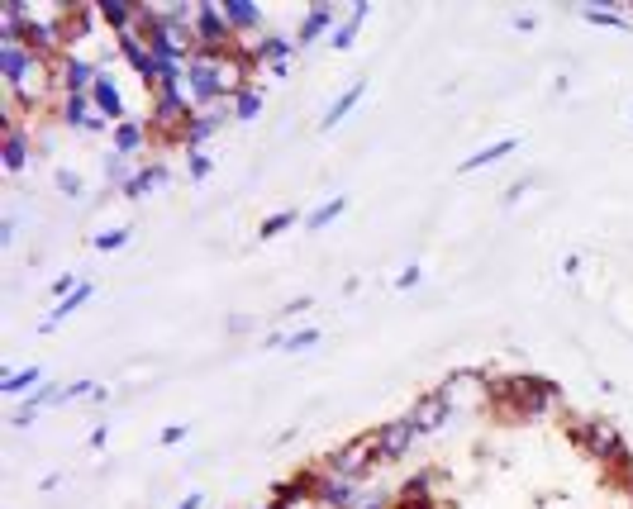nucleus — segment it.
Segmentation results:
<instances>
[{
	"label": "nucleus",
	"mask_w": 633,
	"mask_h": 509,
	"mask_svg": "<svg viewBox=\"0 0 633 509\" xmlns=\"http://www.w3.org/2000/svg\"><path fill=\"white\" fill-rule=\"evenodd\" d=\"M324 476H343V481H357V486H367V476H372L381 462H376V443L372 433L367 438H353V443H343V448H334L324 462H315Z\"/></svg>",
	"instance_id": "1"
},
{
	"label": "nucleus",
	"mask_w": 633,
	"mask_h": 509,
	"mask_svg": "<svg viewBox=\"0 0 633 509\" xmlns=\"http://www.w3.org/2000/svg\"><path fill=\"white\" fill-rule=\"evenodd\" d=\"M562 429H567V438H572L576 448H586L591 457H600V462L619 448V429H614L610 419H595V414H567V424H562Z\"/></svg>",
	"instance_id": "2"
},
{
	"label": "nucleus",
	"mask_w": 633,
	"mask_h": 509,
	"mask_svg": "<svg viewBox=\"0 0 633 509\" xmlns=\"http://www.w3.org/2000/svg\"><path fill=\"white\" fill-rule=\"evenodd\" d=\"M234 29H229V20H224V10L219 5H210V0H196V48L200 53H215V58H224V53H234Z\"/></svg>",
	"instance_id": "3"
},
{
	"label": "nucleus",
	"mask_w": 633,
	"mask_h": 509,
	"mask_svg": "<svg viewBox=\"0 0 633 509\" xmlns=\"http://www.w3.org/2000/svg\"><path fill=\"white\" fill-rule=\"evenodd\" d=\"M153 124H148V115H129V119H119L115 129H110V148L124 157H134L139 162L143 153H153Z\"/></svg>",
	"instance_id": "4"
},
{
	"label": "nucleus",
	"mask_w": 633,
	"mask_h": 509,
	"mask_svg": "<svg viewBox=\"0 0 633 509\" xmlns=\"http://www.w3.org/2000/svg\"><path fill=\"white\" fill-rule=\"evenodd\" d=\"M296 34H281V29H267L258 39V62L267 67V77H291V58H296Z\"/></svg>",
	"instance_id": "5"
},
{
	"label": "nucleus",
	"mask_w": 633,
	"mask_h": 509,
	"mask_svg": "<svg viewBox=\"0 0 633 509\" xmlns=\"http://www.w3.org/2000/svg\"><path fill=\"white\" fill-rule=\"evenodd\" d=\"M58 119L67 124V129H77V134H110V129H115V124L91 105V96H62L58 100Z\"/></svg>",
	"instance_id": "6"
},
{
	"label": "nucleus",
	"mask_w": 633,
	"mask_h": 509,
	"mask_svg": "<svg viewBox=\"0 0 633 509\" xmlns=\"http://www.w3.org/2000/svg\"><path fill=\"white\" fill-rule=\"evenodd\" d=\"M415 424L410 419H386L381 429H372V443H376V462H400L405 452L415 448Z\"/></svg>",
	"instance_id": "7"
},
{
	"label": "nucleus",
	"mask_w": 633,
	"mask_h": 509,
	"mask_svg": "<svg viewBox=\"0 0 633 509\" xmlns=\"http://www.w3.org/2000/svg\"><path fill=\"white\" fill-rule=\"evenodd\" d=\"M310 471H315V505L319 509H357V505H362V495H367V490L357 486V481L324 476L319 467H310Z\"/></svg>",
	"instance_id": "8"
},
{
	"label": "nucleus",
	"mask_w": 633,
	"mask_h": 509,
	"mask_svg": "<svg viewBox=\"0 0 633 509\" xmlns=\"http://www.w3.org/2000/svg\"><path fill=\"white\" fill-rule=\"evenodd\" d=\"M229 119H234L229 100H224V105H210V110H196V115L186 119V134H181V143L196 153V148H205V143H210V138H215L219 129L229 124Z\"/></svg>",
	"instance_id": "9"
},
{
	"label": "nucleus",
	"mask_w": 633,
	"mask_h": 509,
	"mask_svg": "<svg viewBox=\"0 0 633 509\" xmlns=\"http://www.w3.org/2000/svg\"><path fill=\"white\" fill-rule=\"evenodd\" d=\"M338 20H343V10H338V5H324V0L310 5V10L300 15V24H296V48H310V43L329 39Z\"/></svg>",
	"instance_id": "10"
},
{
	"label": "nucleus",
	"mask_w": 633,
	"mask_h": 509,
	"mask_svg": "<svg viewBox=\"0 0 633 509\" xmlns=\"http://www.w3.org/2000/svg\"><path fill=\"white\" fill-rule=\"evenodd\" d=\"M91 105H96V110L110 119V124L129 119V105H124V86H119V77L110 72V67H100L96 86H91Z\"/></svg>",
	"instance_id": "11"
},
{
	"label": "nucleus",
	"mask_w": 633,
	"mask_h": 509,
	"mask_svg": "<svg viewBox=\"0 0 633 509\" xmlns=\"http://www.w3.org/2000/svg\"><path fill=\"white\" fill-rule=\"evenodd\" d=\"M405 419H410L415 433L424 438V433H438L448 419H453V405H448V395H443V391H429V395H419V405L405 414Z\"/></svg>",
	"instance_id": "12"
},
{
	"label": "nucleus",
	"mask_w": 633,
	"mask_h": 509,
	"mask_svg": "<svg viewBox=\"0 0 633 509\" xmlns=\"http://www.w3.org/2000/svg\"><path fill=\"white\" fill-rule=\"evenodd\" d=\"M219 10H224L229 29H234V39H262V34H267V15H262L258 5H248V0H224Z\"/></svg>",
	"instance_id": "13"
},
{
	"label": "nucleus",
	"mask_w": 633,
	"mask_h": 509,
	"mask_svg": "<svg viewBox=\"0 0 633 509\" xmlns=\"http://www.w3.org/2000/svg\"><path fill=\"white\" fill-rule=\"evenodd\" d=\"M139 15H143V5H124V0H100L96 5V20L110 29V39L134 34V29H139Z\"/></svg>",
	"instance_id": "14"
},
{
	"label": "nucleus",
	"mask_w": 633,
	"mask_h": 509,
	"mask_svg": "<svg viewBox=\"0 0 633 509\" xmlns=\"http://www.w3.org/2000/svg\"><path fill=\"white\" fill-rule=\"evenodd\" d=\"M0 162H5V172H24V162H29V124L24 119H5Z\"/></svg>",
	"instance_id": "15"
},
{
	"label": "nucleus",
	"mask_w": 633,
	"mask_h": 509,
	"mask_svg": "<svg viewBox=\"0 0 633 509\" xmlns=\"http://www.w3.org/2000/svg\"><path fill=\"white\" fill-rule=\"evenodd\" d=\"M162 186H167V162H162V157H153V162H143L139 172H134V181H129L119 196L143 200V196H153V191H162Z\"/></svg>",
	"instance_id": "16"
},
{
	"label": "nucleus",
	"mask_w": 633,
	"mask_h": 509,
	"mask_svg": "<svg viewBox=\"0 0 633 509\" xmlns=\"http://www.w3.org/2000/svg\"><path fill=\"white\" fill-rule=\"evenodd\" d=\"M367 96V77H357L353 86H348V91H343V96L334 100V105H329V110H324V119H319V129H338V124H343V119L353 115L357 110V100Z\"/></svg>",
	"instance_id": "17"
},
{
	"label": "nucleus",
	"mask_w": 633,
	"mask_h": 509,
	"mask_svg": "<svg viewBox=\"0 0 633 509\" xmlns=\"http://www.w3.org/2000/svg\"><path fill=\"white\" fill-rule=\"evenodd\" d=\"M367 15H372V5H353V10H348V20L334 24V34H329V48H338V53H343V48H353L357 29L367 24Z\"/></svg>",
	"instance_id": "18"
},
{
	"label": "nucleus",
	"mask_w": 633,
	"mask_h": 509,
	"mask_svg": "<svg viewBox=\"0 0 633 509\" xmlns=\"http://www.w3.org/2000/svg\"><path fill=\"white\" fill-rule=\"evenodd\" d=\"M515 148H519V138H500V143H491V148L472 153L467 162H462V167H457V172H462V177H467V172H481V167H491V162H505V157L515 153Z\"/></svg>",
	"instance_id": "19"
},
{
	"label": "nucleus",
	"mask_w": 633,
	"mask_h": 509,
	"mask_svg": "<svg viewBox=\"0 0 633 509\" xmlns=\"http://www.w3.org/2000/svg\"><path fill=\"white\" fill-rule=\"evenodd\" d=\"M262 105H267V91H262V81H248L243 91H238L234 100H229V110H234V119H258Z\"/></svg>",
	"instance_id": "20"
},
{
	"label": "nucleus",
	"mask_w": 633,
	"mask_h": 509,
	"mask_svg": "<svg viewBox=\"0 0 633 509\" xmlns=\"http://www.w3.org/2000/svg\"><path fill=\"white\" fill-rule=\"evenodd\" d=\"M143 162H134V157H124V153H115V148H110V153H105V181H110V186H115V191H124V186H129V181H134V172H139Z\"/></svg>",
	"instance_id": "21"
},
{
	"label": "nucleus",
	"mask_w": 633,
	"mask_h": 509,
	"mask_svg": "<svg viewBox=\"0 0 633 509\" xmlns=\"http://www.w3.org/2000/svg\"><path fill=\"white\" fill-rule=\"evenodd\" d=\"M91 295H96V286H91V281H81L77 291L67 295V300H58V310L48 314V319H43V329H58L62 319H67V314H77L81 305H86V300H91Z\"/></svg>",
	"instance_id": "22"
},
{
	"label": "nucleus",
	"mask_w": 633,
	"mask_h": 509,
	"mask_svg": "<svg viewBox=\"0 0 633 509\" xmlns=\"http://www.w3.org/2000/svg\"><path fill=\"white\" fill-rule=\"evenodd\" d=\"M343 210H348V196H329L324 205H315V210L305 215V229H324V224H334Z\"/></svg>",
	"instance_id": "23"
},
{
	"label": "nucleus",
	"mask_w": 633,
	"mask_h": 509,
	"mask_svg": "<svg viewBox=\"0 0 633 509\" xmlns=\"http://www.w3.org/2000/svg\"><path fill=\"white\" fill-rule=\"evenodd\" d=\"M39 386H43V372H39V367L10 372L5 381H0V391H5V395H24V391H39Z\"/></svg>",
	"instance_id": "24"
},
{
	"label": "nucleus",
	"mask_w": 633,
	"mask_h": 509,
	"mask_svg": "<svg viewBox=\"0 0 633 509\" xmlns=\"http://www.w3.org/2000/svg\"><path fill=\"white\" fill-rule=\"evenodd\" d=\"M581 20L600 24V29H624V24H629L619 10H614V5H610V10H605V5H581Z\"/></svg>",
	"instance_id": "25"
},
{
	"label": "nucleus",
	"mask_w": 633,
	"mask_h": 509,
	"mask_svg": "<svg viewBox=\"0 0 633 509\" xmlns=\"http://www.w3.org/2000/svg\"><path fill=\"white\" fill-rule=\"evenodd\" d=\"M210 172H215V153H205V148L186 153V177H191V181H205Z\"/></svg>",
	"instance_id": "26"
},
{
	"label": "nucleus",
	"mask_w": 633,
	"mask_h": 509,
	"mask_svg": "<svg viewBox=\"0 0 633 509\" xmlns=\"http://www.w3.org/2000/svg\"><path fill=\"white\" fill-rule=\"evenodd\" d=\"M296 224V210H281V215H272V219H262V229H258V238H281L286 229Z\"/></svg>",
	"instance_id": "27"
},
{
	"label": "nucleus",
	"mask_w": 633,
	"mask_h": 509,
	"mask_svg": "<svg viewBox=\"0 0 633 509\" xmlns=\"http://www.w3.org/2000/svg\"><path fill=\"white\" fill-rule=\"evenodd\" d=\"M315 343H319V329H300V333H286L281 348H286V353H305V348H315Z\"/></svg>",
	"instance_id": "28"
},
{
	"label": "nucleus",
	"mask_w": 633,
	"mask_h": 509,
	"mask_svg": "<svg viewBox=\"0 0 633 509\" xmlns=\"http://www.w3.org/2000/svg\"><path fill=\"white\" fill-rule=\"evenodd\" d=\"M53 181H58V191H62V196H72V200H77L81 191H86V181H81L77 172H67V167H58V177H53Z\"/></svg>",
	"instance_id": "29"
},
{
	"label": "nucleus",
	"mask_w": 633,
	"mask_h": 509,
	"mask_svg": "<svg viewBox=\"0 0 633 509\" xmlns=\"http://www.w3.org/2000/svg\"><path fill=\"white\" fill-rule=\"evenodd\" d=\"M129 243V229H110V234H96V253H119Z\"/></svg>",
	"instance_id": "30"
},
{
	"label": "nucleus",
	"mask_w": 633,
	"mask_h": 509,
	"mask_svg": "<svg viewBox=\"0 0 633 509\" xmlns=\"http://www.w3.org/2000/svg\"><path fill=\"white\" fill-rule=\"evenodd\" d=\"M15 234H20V224H15V219H5V224H0V248H10Z\"/></svg>",
	"instance_id": "31"
},
{
	"label": "nucleus",
	"mask_w": 633,
	"mask_h": 509,
	"mask_svg": "<svg viewBox=\"0 0 633 509\" xmlns=\"http://www.w3.org/2000/svg\"><path fill=\"white\" fill-rule=\"evenodd\" d=\"M415 281H419V267H405V272H400V281H396V286H400V291H410Z\"/></svg>",
	"instance_id": "32"
},
{
	"label": "nucleus",
	"mask_w": 633,
	"mask_h": 509,
	"mask_svg": "<svg viewBox=\"0 0 633 509\" xmlns=\"http://www.w3.org/2000/svg\"><path fill=\"white\" fill-rule=\"evenodd\" d=\"M181 438H186V424H177V429L162 433V443H167V448H172V443H181Z\"/></svg>",
	"instance_id": "33"
},
{
	"label": "nucleus",
	"mask_w": 633,
	"mask_h": 509,
	"mask_svg": "<svg viewBox=\"0 0 633 509\" xmlns=\"http://www.w3.org/2000/svg\"><path fill=\"white\" fill-rule=\"evenodd\" d=\"M200 505H205V495H186V500H181L177 509H200Z\"/></svg>",
	"instance_id": "34"
}]
</instances>
